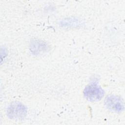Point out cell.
Listing matches in <instances>:
<instances>
[{"label":"cell","mask_w":125,"mask_h":125,"mask_svg":"<svg viewBox=\"0 0 125 125\" xmlns=\"http://www.w3.org/2000/svg\"><path fill=\"white\" fill-rule=\"evenodd\" d=\"M84 95L89 101L96 102L99 101L103 96L102 89L95 85L87 86L84 90Z\"/></svg>","instance_id":"cell-1"},{"label":"cell","mask_w":125,"mask_h":125,"mask_svg":"<svg viewBox=\"0 0 125 125\" xmlns=\"http://www.w3.org/2000/svg\"><path fill=\"white\" fill-rule=\"evenodd\" d=\"M105 104L109 110L116 112H121L124 109L123 102L121 99L114 96H109L105 100Z\"/></svg>","instance_id":"cell-2"},{"label":"cell","mask_w":125,"mask_h":125,"mask_svg":"<svg viewBox=\"0 0 125 125\" xmlns=\"http://www.w3.org/2000/svg\"><path fill=\"white\" fill-rule=\"evenodd\" d=\"M8 111V115L11 118L18 119L23 118L26 113L24 106L20 104L16 103L12 104Z\"/></svg>","instance_id":"cell-3"}]
</instances>
